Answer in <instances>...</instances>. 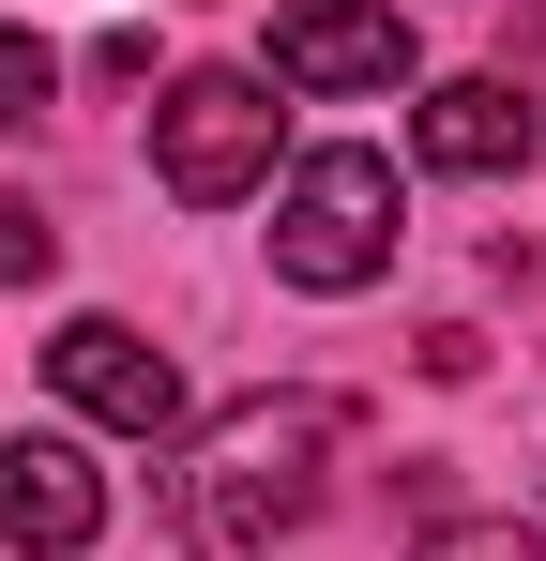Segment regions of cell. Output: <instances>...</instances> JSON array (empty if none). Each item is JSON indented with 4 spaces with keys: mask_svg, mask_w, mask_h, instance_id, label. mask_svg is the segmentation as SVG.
<instances>
[{
    "mask_svg": "<svg viewBox=\"0 0 546 561\" xmlns=\"http://www.w3.org/2000/svg\"><path fill=\"white\" fill-rule=\"evenodd\" d=\"M425 561H546V531H516V516H470V531H425Z\"/></svg>",
    "mask_w": 546,
    "mask_h": 561,
    "instance_id": "10",
    "label": "cell"
},
{
    "mask_svg": "<svg viewBox=\"0 0 546 561\" xmlns=\"http://www.w3.org/2000/svg\"><path fill=\"white\" fill-rule=\"evenodd\" d=\"M61 92V61L31 46V31H0V137H31V106Z\"/></svg>",
    "mask_w": 546,
    "mask_h": 561,
    "instance_id": "9",
    "label": "cell"
},
{
    "mask_svg": "<svg viewBox=\"0 0 546 561\" xmlns=\"http://www.w3.org/2000/svg\"><path fill=\"white\" fill-rule=\"evenodd\" d=\"M425 168H455V183H501V168H532V106L501 92V77H455V92L425 106Z\"/></svg>",
    "mask_w": 546,
    "mask_h": 561,
    "instance_id": "7",
    "label": "cell"
},
{
    "mask_svg": "<svg viewBox=\"0 0 546 561\" xmlns=\"http://www.w3.org/2000/svg\"><path fill=\"white\" fill-rule=\"evenodd\" d=\"M46 379L77 394L91 425H122V440H168L182 425V365L137 334V319H61V334H46Z\"/></svg>",
    "mask_w": 546,
    "mask_h": 561,
    "instance_id": "4",
    "label": "cell"
},
{
    "mask_svg": "<svg viewBox=\"0 0 546 561\" xmlns=\"http://www.w3.org/2000/svg\"><path fill=\"white\" fill-rule=\"evenodd\" d=\"M46 274H61V228L31 197H0V288H46Z\"/></svg>",
    "mask_w": 546,
    "mask_h": 561,
    "instance_id": "8",
    "label": "cell"
},
{
    "mask_svg": "<svg viewBox=\"0 0 546 561\" xmlns=\"http://www.w3.org/2000/svg\"><path fill=\"white\" fill-rule=\"evenodd\" d=\"M106 531V470L77 440H0V547L15 561H77Z\"/></svg>",
    "mask_w": 546,
    "mask_h": 561,
    "instance_id": "5",
    "label": "cell"
},
{
    "mask_svg": "<svg viewBox=\"0 0 546 561\" xmlns=\"http://www.w3.org/2000/svg\"><path fill=\"white\" fill-rule=\"evenodd\" d=\"M273 274L288 288L395 274V168H379V152H304V183H288V213H273Z\"/></svg>",
    "mask_w": 546,
    "mask_h": 561,
    "instance_id": "2",
    "label": "cell"
},
{
    "mask_svg": "<svg viewBox=\"0 0 546 561\" xmlns=\"http://www.w3.org/2000/svg\"><path fill=\"white\" fill-rule=\"evenodd\" d=\"M273 77H288V92H395V77H410V15L288 0V15H273Z\"/></svg>",
    "mask_w": 546,
    "mask_h": 561,
    "instance_id": "6",
    "label": "cell"
},
{
    "mask_svg": "<svg viewBox=\"0 0 546 561\" xmlns=\"http://www.w3.org/2000/svg\"><path fill=\"white\" fill-rule=\"evenodd\" d=\"M259 168H273V106H259V77H182V92L152 106V183H168L182 213H228Z\"/></svg>",
    "mask_w": 546,
    "mask_h": 561,
    "instance_id": "3",
    "label": "cell"
},
{
    "mask_svg": "<svg viewBox=\"0 0 546 561\" xmlns=\"http://www.w3.org/2000/svg\"><path fill=\"white\" fill-rule=\"evenodd\" d=\"M319 456H334V394H243V410H213L197 456H182V485H168L182 547L197 561H259L273 531H304Z\"/></svg>",
    "mask_w": 546,
    "mask_h": 561,
    "instance_id": "1",
    "label": "cell"
}]
</instances>
